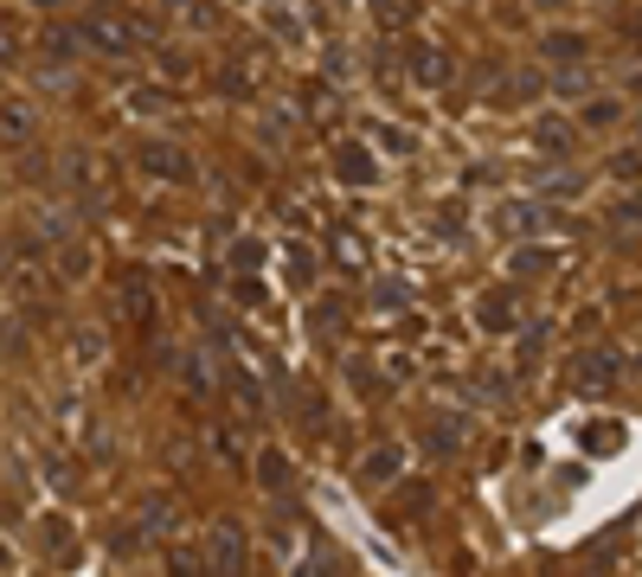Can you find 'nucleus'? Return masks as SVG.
<instances>
[{
  "label": "nucleus",
  "mask_w": 642,
  "mask_h": 577,
  "mask_svg": "<svg viewBox=\"0 0 642 577\" xmlns=\"http://www.w3.org/2000/svg\"><path fill=\"white\" fill-rule=\"evenodd\" d=\"M72 39L77 46H90V52H103V59H129V52L142 46V26L123 20V13H84Z\"/></svg>",
  "instance_id": "f257e3e1"
},
{
  "label": "nucleus",
  "mask_w": 642,
  "mask_h": 577,
  "mask_svg": "<svg viewBox=\"0 0 642 577\" xmlns=\"http://www.w3.org/2000/svg\"><path fill=\"white\" fill-rule=\"evenodd\" d=\"M617 379H624L617 347H584V354H578V366H571V385H578L584 398H610V392H617Z\"/></svg>",
  "instance_id": "f03ea898"
},
{
  "label": "nucleus",
  "mask_w": 642,
  "mask_h": 577,
  "mask_svg": "<svg viewBox=\"0 0 642 577\" xmlns=\"http://www.w3.org/2000/svg\"><path fill=\"white\" fill-rule=\"evenodd\" d=\"M206 572L244 577V533H238L231 520H213V533H206Z\"/></svg>",
  "instance_id": "7ed1b4c3"
},
{
  "label": "nucleus",
  "mask_w": 642,
  "mask_h": 577,
  "mask_svg": "<svg viewBox=\"0 0 642 577\" xmlns=\"http://www.w3.org/2000/svg\"><path fill=\"white\" fill-rule=\"evenodd\" d=\"M136 167L154 174V180H174V187H187V180H193V154H187V148H174V142H142V148H136Z\"/></svg>",
  "instance_id": "20e7f679"
},
{
  "label": "nucleus",
  "mask_w": 642,
  "mask_h": 577,
  "mask_svg": "<svg viewBox=\"0 0 642 577\" xmlns=\"http://www.w3.org/2000/svg\"><path fill=\"white\" fill-rule=\"evenodd\" d=\"M418 443H425L437 462H443V456H463V443H469V424H463L456 411H430L425 424H418Z\"/></svg>",
  "instance_id": "39448f33"
},
{
  "label": "nucleus",
  "mask_w": 642,
  "mask_h": 577,
  "mask_svg": "<svg viewBox=\"0 0 642 577\" xmlns=\"http://www.w3.org/2000/svg\"><path fill=\"white\" fill-rule=\"evenodd\" d=\"M495 225L507 238H540V231H553V206H540V200H507L495 213Z\"/></svg>",
  "instance_id": "423d86ee"
},
{
  "label": "nucleus",
  "mask_w": 642,
  "mask_h": 577,
  "mask_svg": "<svg viewBox=\"0 0 642 577\" xmlns=\"http://www.w3.org/2000/svg\"><path fill=\"white\" fill-rule=\"evenodd\" d=\"M405 72L418 77L425 90H443V84L456 77V59H450L443 46H405Z\"/></svg>",
  "instance_id": "0eeeda50"
},
{
  "label": "nucleus",
  "mask_w": 642,
  "mask_h": 577,
  "mask_svg": "<svg viewBox=\"0 0 642 577\" xmlns=\"http://www.w3.org/2000/svg\"><path fill=\"white\" fill-rule=\"evenodd\" d=\"M533 148H540L546 161H571V154H578V123H566V116H540V123H533Z\"/></svg>",
  "instance_id": "6e6552de"
},
{
  "label": "nucleus",
  "mask_w": 642,
  "mask_h": 577,
  "mask_svg": "<svg viewBox=\"0 0 642 577\" xmlns=\"http://www.w3.org/2000/svg\"><path fill=\"white\" fill-rule=\"evenodd\" d=\"M335 174H341L348 187H373V180H379V154L366 142H341L335 148Z\"/></svg>",
  "instance_id": "1a4fd4ad"
},
{
  "label": "nucleus",
  "mask_w": 642,
  "mask_h": 577,
  "mask_svg": "<svg viewBox=\"0 0 642 577\" xmlns=\"http://www.w3.org/2000/svg\"><path fill=\"white\" fill-rule=\"evenodd\" d=\"M399 475H405V449H399V443L366 449V462H360V482H366V488H392Z\"/></svg>",
  "instance_id": "9d476101"
},
{
  "label": "nucleus",
  "mask_w": 642,
  "mask_h": 577,
  "mask_svg": "<svg viewBox=\"0 0 642 577\" xmlns=\"http://www.w3.org/2000/svg\"><path fill=\"white\" fill-rule=\"evenodd\" d=\"M559 270V251H546V244H520L514 257H507V277H520V283H540V277H553Z\"/></svg>",
  "instance_id": "9b49d317"
},
{
  "label": "nucleus",
  "mask_w": 642,
  "mask_h": 577,
  "mask_svg": "<svg viewBox=\"0 0 642 577\" xmlns=\"http://www.w3.org/2000/svg\"><path fill=\"white\" fill-rule=\"evenodd\" d=\"M26 136H33V103L0 97V148H26Z\"/></svg>",
  "instance_id": "f8f14e48"
},
{
  "label": "nucleus",
  "mask_w": 642,
  "mask_h": 577,
  "mask_svg": "<svg viewBox=\"0 0 642 577\" xmlns=\"http://www.w3.org/2000/svg\"><path fill=\"white\" fill-rule=\"evenodd\" d=\"M476 328H482V334H514V328H520L514 295H482V302H476Z\"/></svg>",
  "instance_id": "ddd939ff"
},
{
  "label": "nucleus",
  "mask_w": 642,
  "mask_h": 577,
  "mask_svg": "<svg viewBox=\"0 0 642 577\" xmlns=\"http://www.w3.org/2000/svg\"><path fill=\"white\" fill-rule=\"evenodd\" d=\"M366 136H373V142H366L373 154H399V161H405V154H418V136H412L405 123H386V116H379Z\"/></svg>",
  "instance_id": "4468645a"
},
{
  "label": "nucleus",
  "mask_w": 642,
  "mask_h": 577,
  "mask_svg": "<svg viewBox=\"0 0 642 577\" xmlns=\"http://www.w3.org/2000/svg\"><path fill=\"white\" fill-rule=\"evenodd\" d=\"M584 52H591V39H584V33H566V26L540 39V59H553V65H578Z\"/></svg>",
  "instance_id": "2eb2a0df"
},
{
  "label": "nucleus",
  "mask_w": 642,
  "mask_h": 577,
  "mask_svg": "<svg viewBox=\"0 0 642 577\" xmlns=\"http://www.w3.org/2000/svg\"><path fill=\"white\" fill-rule=\"evenodd\" d=\"M39 539H46V552H52V565H72V559H77V546H72V526H65L59 513H46V520H39Z\"/></svg>",
  "instance_id": "dca6fc26"
},
{
  "label": "nucleus",
  "mask_w": 642,
  "mask_h": 577,
  "mask_svg": "<svg viewBox=\"0 0 642 577\" xmlns=\"http://www.w3.org/2000/svg\"><path fill=\"white\" fill-rule=\"evenodd\" d=\"M284 270H289L295 288H309L315 283V251H309V244H284Z\"/></svg>",
  "instance_id": "f3484780"
},
{
  "label": "nucleus",
  "mask_w": 642,
  "mask_h": 577,
  "mask_svg": "<svg viewBox=\"0 0 642 577\" xmlns=\"http://www.w3.org/2000/svg\"><path fill=\"white\" fill-rule=\"evenodd\" d=\"M257 482H264V488H284V482H289L284 449H257Z\"/></svg>",
  "instance_id": "a211bd4d"
},
{
  "label": "nucleus",
  "mask_w": 642,
  "mask_h": 577,
  "mask_svg": "<svg viewBox=\"0 0 642 577\" xmlns=\"http://www.w3.org/2000/svg\"><path fill=\"white\" fill-rule=\"evenodd\" d=\"M533 84H540V77L533 72H514V77H501V110H514V103H527V97H533Z\"/></svg>",
  "instance_id": "6ab92c4d"
},
{
  "label": "nucleus",
  "mask_w": 642,
  "mask_h": 577,
  "mask_svg": "<svg viewBox=\"0 0 642 577\" xmlns=\"http://www.w3.org/2000/svg\"><path fill=\"white\" fill-rule=\"evenodd\" d=\"M136 533H142V539L148 533H167V501H161V495H148L142 501V526H136Z\"/></svg>",
  "instance_id": "aec40b11"
},
{
  "label": "nucleus",
  "mask_w": 642,
  "mask_h": 577,
  "mask_svg": "<svg viewBox=\"0 0 642 577\" xmlns=\"http://www.w3.org/2000/svg\"><path fill=\"white\" fill-rule=\"evenodd\" d=\"M180 372H187V385H193L200 398L213 392V379H206V360H200V354H180Z\"/></svg>",
  "instance_id": "412c9836"
},
{
  "label": "nucleus",
  "mask_w": 642,
  "mask_h": 577,
  "mask_svg": "<svg viewBox=\"0 0 642 577\" xmlns=\"http://www.w3.org/2000/svg\"><path fill=\"white\" fill-rule=\"evenodd\" d=\"M335 257H341L348 270H360V264H366V251H360V238H354V231H335Z\"/></svg>",
  "instance_id": "4be33fe9"
},
{
  "label": "nucleus",
  "mask_w": 642,
  "mask_h": 577,
  "mask_svg": "<svg viewBox=\"0 0 642 577\" xmlns=\"http://www.w3.org/2000/svg\"><path fill=\"white\" fill-rule=\"evenodd\" d=\"M617 116H624V103H610V97H604V103H591V110H584V129H610Z\"/></svg>",
  "instance_id": "5701e85b"
},
{
  "label": "nucleus",
  "mask_w": 642,
  "mask_h": 577,
  "mask_svg": "<svg viewBox=\"0 0 642 577\" xmlns=\"http://www.w3.org/2000/svg\"><path fill=\"white\" fill-rule=\"evenodd\" d=\"M373 7V26H405V0H366Z\"/></svg>",
  "instance_id": "b1692460"
},
{
  "label": "nucleus",
  "mask_w": 642,
  "mask_h": 577,
  "mask_svg": "<svg viewBox=\"0 0 642 577\" xmlns=\"http://www.w3.org/2000/svg\"><path fill=\"white\" fill-rule=\"evenodd\" d=\"M231 264H238V270H257V264H264V244H257V238L231 244Z\"/></svg>",
  "instance_id": "393cba45"
},
{
  "label": "nucleus",
  "mask_w": 642,
  "mask_h": 577,
  "mask_svg": "<svg viewBox=\"0 0 642 577\" xmlns=\"http://www.w3.org/2000/svg\"><path fill=\"white\" fill-rule=\"evenodd\" d=\"M13 52H20V20H13V13H0V65H7Z\"/></svg>",
  "instance_id": "a878e982"
},
{
  "label": "nucleus",
  "mask_w": 642,
  "mask_h": 577,
  "mask_svg": "<svg viewBox=\"0 0 642 577\" xmlns=\"http://www.w3.org/2000/svg\"><path fill=\"white\" fill-rule=\"evenodd\" d=\"M59 251H65V277H84V270H90V251H84V244H59Z\"/></svg>",
  "instance_id": "bb28decb"
},
{
  "label": "nucleus",
  "mask_w": 642,
  "mask_h": 577,
  "mask_svg": "<svg viewBox=\"0 0 642 577\" xmlns=\"http://www.w3.org/2000/svg\"><path fill=\"white\" fill-rule=\"evenodd\" d=\"M373 295H379V308H405V283H386V277H379Z\"/></svg>",
  "instance_id": "cd10ccee"
},
{
  "label": "nucleus",
  "mask_w": 642,
  "mask_h": 577,
  "mask_svg": "<svg viewBox=\"0 0 642 577\" xmlns=\"http://www.w3.org/2000/svg\"><path fill=\"white\" fill-rule=\"evenodd\" d=\"M167 577H200V552H174V559H167Z\"/></svg>",
  "instance_id": "c85d7f7f"
},
{
  "label": "nucleus",
  "mask_w": 642,
  "mask_h": 577,
  "mask_svg": "<svg viewBox=\"0 0 642 577\" xmlns=\"http://www.w3.org/2000/svg\"><path fill=\"white\" fill-rule=\"evenodd\" d=\"M97 354H103V334H97V328H84V334H77V360L90 366Z\"/></svg>",
  "instance_id": "c756f323"
},
{
  "label": "nucleus",
  "mask_w": 642,
  "mask_h": 577,
  "mask_svg": "<svg viewBox=\"0 0 642 577\" xmlns=\"http://www.w3.org/2000/svg\"><path fill=\"white\" fill-rule=\"evenodd\" d=\"M610 174H617V180H637V174H642V154H617V161H610Z\"/></svg>",
  "instance_id": "7c9ffc66"
},
{
  "label": "nucleus",
  "mask_w": 642,
  "mask_h": 577,
  "mask_svg": "<svg viewBox=\"0 0 642 577\" xmlns=\"http://www.w3.org/2000/svg\"><path fill=\"white\" fill-rule=\"evenodd\" d=\"M136 110H142V116H167V97H161V90H142Z\"/></svg>",
  "instance_id": "2f4dec72"
},
{
  "label": "nucleus",
  "mask_w": 642,
  "mask_h": 577,
  "mask_svg": "<svg viewBox=\"0 0 642 577\" xmlns=\"http://www.w3.org/2000/svg\"><path fill=\"white\" fill-rule=\"evenodd\" d=\"M270 26H277L284 39H302V20H295V13H270Z\"/></svg>",
  "instance_id": "473e14b6"
},
{
  "label": "nucleus",
  "mask_w": 642,
  "mask_h": 577,
  "mask_svg": "<svg viewBox=\"0 0 642 577\" xmlns=\"http://www.w3.org/2000/svg\"><path fill=\"white\" fill-rule=\"evenodd\" d=\"M617 225H642V206H637V200H624V206H617Z\"/></svg>",
  "instance_id": "72a5a7b5"
},
{
  "label": "nucleus",
  "mask_w": 642,
  "mask_h": 577,
  "mask_svg": "<svg viewBox=\"0 0 642 577\" xmlns=\"http://www.w3.org/2000/svg\"><path fill=\"white\" fill-rule=\"evenodd\" d=\"M527 7H540V13H559V7H566V0H527Z\"/></svg>",
  "instance_id": "f704fd0d"
},
{
  "label": "nucleus",
  "mask_w": 642,
  "mask_h": 577,
  "mask_svg": "<svg viewBox=\"0 0 642 577\" xmlns=\"http://www.w3.org/2000/svg\"><path fill=\"white\" fill-rule=\"evenodd\" d=\"M630 39H637V46H642V13H637V20H630Z\"/></svg>",
  "instance_id": "c9c22d12"
},
{
  "label": "nucleus",
  "mask_w": 642,
  "mask_h": 577,
  "mask_svg": "<svg viewBox=\"0 0 642 577\" xmlns=\"http://www.w3.org/2000/svg\"><path fill=\"white\" fill-rule=\"evenodd\" d=\"M630 90H637V97H642V72H637V77H630Z\"/></svg>",
  "instance_id": "e433bc0d"
},
{
  "label": "nucleus",
  "mask_w": 642,
  "mask_h": 577,
  "mask_svg": "<svg viewBox=\"0 0 642 577\" xmlns=\"http://www.w3.org/2000/svg\"><path fill=\"white\" fill-rule=\"evenodd\" d=\"M33 7H65V0H33Z\"/></svg>",
  "instance_id": "4c0bfd02"
},
{
  "label": "nucleus",
  "mask_w": 642,
  "mask_h": 577,
  "mask_svg": "<svg viewBox=\"0 0 642 577\" xmlns=\"http://www.w3.org/2000/svg\"><path fill=\"white\" fill-rule=\"evenodd\" d=\"M0 565H7V539H0Z\"/></svg>",
  "instance_id": "58836bf2"
}]
</instances>
